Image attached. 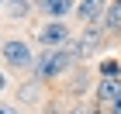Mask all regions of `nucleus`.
Segmentation results:
<instances>
[{
	"instance_id": "1",
	"label": "nucleus",
	"mask_w": 121,
	"mask_h": 114,
	"mask_svg": "<svg viewBox=\"0 0 121 114\" xmlns=\"http://www.w3.org/2000/svg\"><path fill=\"white\" fill-rule=\"evenodd\" d=\"M73 66V52H66V48H52V52H42L35 62V76L38 80H52V76L66 73V69Z\"/></svg>"
},
{
	"instance_id": "2",
	"label": "nucleus",
	"mask_w": 121,
	"mask_h": 114,
	"mask_svg": "<svg viewBox=\"0 0 121 114\" xmlns=\"http://www.w3.org/2000/svg\"><path fill=\"white\" fill-rule=\"evenodd\" d=\"M4 62L14 66V69H28V66H31V48H28V42L10 38L7 45H4Z\"/></svg>"
},
{
	"instance_id": "3",
	"label": "nucleus",
	"mask_w": 121,
	"mask_h": 114,
	"mask_svg": "<svg viewBox=\"0 0 121 114\" xmlns=\"http://www.w3.org/2000/svg\"><path fill=\"white\" fill-rule=\"evenodd\" d=\"M38 42L52 52V48H59L62 42H69V28H66L62 21H52V24H45V28L38 31Z\"/></svg>"
},
{
	"instance_id": "4",
	"label": "nucleus",
	"mask_w": 121,
	"mask_h": 114,
	"mask_svg": "<svg viewBox=\"0 0 121 114\" xmlns=\"http://www.w3.org/2000/svg\"><path fill=\"white\" fill-rule=\"evenodd\" d=\"M118 100H121V76L118 80H100V86H97V107L107 111V107H114Z\"/></svg>"
},
{
	"instance_id": "5",
	"label": "nucleus",
	"mask_w": 121,
	"mask_h": 114,
	"mask_svg": "<svg viewBox=\"0 0 121 114\" xmlns=\"http://www.w3.org/2000/svg\"><path fill=\"white\" fill-rule=\"evenodd\" d=\"M69 10H76V4H69V0H42V14H48L52 21H62Z\"/></svg>"
},
{
	"instance_id": "6",
	"label": "nucleus",
	"mask_w": 121,
	"mask_h": 114,
	"mask_svg": "<svg viewBox=\"0 0 121 114\" xmlns=\"http://www.w3.org/2000/svg\"><path fill=\"white\" fill-rule=\"evenodd\" d=\"M104 10H107V7H104V4H97V0H80V4H76V14H80L86 24H93Z\"/></svg>"
},
{
	"instance_id": "7",
	"label": "nucleus",
	"mask_w": 121,
	"mask_h": 114,
	"mask_svg": "<svg viewBox=\"0 0 121 114\" xmlns=\"http://www.w3.org/2000/svg\"><path fill=\"white\" fill-rule=\"evenodd\" d=\"M97 45H100V31H97V28H86L83 35H80V48H76V55H93Z\"/></svg>"
},
{
	"instance_id": "8",
	"label": "nucleus",
	"mask_w": 121,
	"mask_h": 114,
	"mask_svg": "<svg viewBox=\"0 0 121 114\" xmlns=\"http://www.w3.org/2000/svg\"><path fill=\"white\" fill-rule=\"evenodd\" d=\"M104 21H107V28H111V31H121V4H111Z\"/></svg>"
},
{
	"instance_id": "9",
	"label": "nucleus",
	"mask_w": 121,
	"mask_h": 114,
	"mask_svg": "<svg viewBox=\"0 0 121 114\" xmlns=\"http://www.w3.org/2000/svg\"><path fill=\"white\" fill-rule=\"evenodd\" d=\"M118 62H114V59H107V62H100V76H104V80H118Z\"/></svg>"
},
{
	"instance_id": "10",
	"label": "nucleus",
	"mask_w": 121,
	"mask_h": 114,
	"mask_svg": "<svg viewBox=\"0 0 121 114\" xmlns=\"http://www.w3.org/2000/svg\"><path fill=\"white\" fill-rule=\"evenodd\" d=\"M0 114H21V111H17L14 104H0Z\"/></svg>"
},
{
	"instance_id": "11",
	"label": "nucleus",
	"mask_w": 121,
	"mask_h": 114,
	"mask_svg": "<svg viewBox=\"0 0 121 114\" xmlns=\"http://www.w3.org/2000/svg\"><path fill=\"white\" fill-rule=\"evenodd\" d=\"M73 114H90V111H86V107H76V111H73Z\"/></svg>"
},
{
	"instance_id": "12",
	"label": "nucleus",
	"mask_w": 121,
	"mask_h": 114,
	"mask_svg": "<svg viewBox=\"0 0 121 114\" xmlns=\"http://www.w3.org/2000/svg\"><path fill=\"white\" fill-rule=\"evenodd\" d=\"M4 86H7V80H4V73H0V90H4Z\"/></svg>"
},
{
	"instance_id": "13",
	"label": "nucleus",
	"mask_w": 121,
	"mask_h": 114,
	"mask_svg": "<svg viewBox=\"0 0 121 114\" xmlns=\"http://www.w3.org/2000/svg\"><path fill=\"white\" fill-rule=\"evenodd\" d=\"M48 114H59V111H56V107H48Z\"/></svg>"
}]
</instances>
